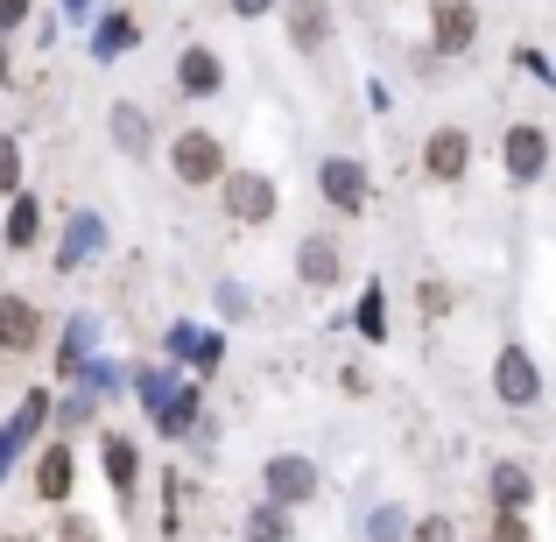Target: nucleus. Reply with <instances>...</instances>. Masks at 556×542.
Listing matches in <instances>:
<instances>
[{
  "label": "nucleus",
  "instance_id": "nucleus-1",
  "mask_svg": "<svg viewBox=\"0 0 556 542\" xmlns=\"http://www.w3.org/2000/svg\"><path fill=\"white\" fill-rule=\"evenodd\" d=\"M169 169H177V184H226L232 163H226V141L212 135V127H177L169 135Z\"/></svg>",
  "mask_w": 556,
  "mask_h": 542
},
{
  "label": "nucleus",
  "instance_id": "nucleus-17",
  "mask_svg": "<svg viewBox=\"0 0 556 542\" xmlns=\"http://www.w3.org/2000/svg\"><path fill=\"white\" fill-rule=\"evenodd\" d=\"M486 493H493V515H521V507L535 501V479H529V465L501 458V465H493V479H486Z\"/></svg>",
  "mask_w": 556,
  "mask_h": 542
},
{
  "label": "nucleus",
  "instance_id": "nucleus-19",
  "mask_svg": "<svg viewBox=\"0 0 556 542\" xmlns=\"http://www.w3.org/2000/svg\"><path fill=\"white\" fill-rule=\"evenodd\" d=\"M359 535H367V542H408V535H416V515H408L402 501H380L374 515L359 521Z\"/></svg>",
  "mask_w": 556,
  "mask_h": 542
},
{
  "label": "nucleus",
  "instance_id": "nucleus-15",
  "mask_svg": "<svg viewBox=\"0 0 556 542\" xmlns=\"http://www.w3.org/2000/svg\"><path fill=\"white\" fill-rule=\"evenodd\" d=\"M42 339V311L28 297H0V353H28Z\"/></svg>",
  "mask_w": 556,
  "mask_h": 542
},
{
  "label": "nucleus",
  "instance_id": "nucleus-13",
  "mask_svg": "<svg viewBox=\"0 0 556 542\" xmlns=\"http://www.w3.org/2000/svg\"><path fill=\"white\" fill-rule=\"evenodd\" d=\"M296 275H303V289H339V282H345L339 240H331V232H311V240L296 247Z\"/></svg>",
  "mask_w": 556,
  "mask_h": 542
},
{
  "label": "nucleus",
  "instance_id": "nucleus-32",
  "mask_svg": "<svg viewBox=\"0 0 556 542\" xmlns=\"http://www.w3.org/2000/svg\"><path fill=\"white\" fill-rule=\"evenodd\" d=\"M56 542H99V521H92V515H64V529H56Z\"/></svg>",
  "mask_w": 556,
  "mask_h": 542
},
{
  "label": "nucleus",
  "instance_id": "nucleus-18",
  "mask_svg": "<svg viewBox=\"0 0 556 542\" xmlns=\"http://www.w3.org/2000/svg\"><path fill=\"white\" fill-rule=\"evenodd\" d=\"M240 535L247 542H296V515H289V507H275V501H261V507H247Z\"/></svg>",
  "mask_w": 556,
  "mask_h": 542
},
{
  "label": "nucleus",
  "instance_id": "nucleus-5",
  "mask_svg": "<svg viewBox=\"0 0 556 542\" xmlns=\"http://www.w3.org/2000/svg\"><path fill=\"white\" fill-rule=\"evenodd\" d=\"M501 169H507V184H543V169H549V135L535 121H515L501 135Z\"/></svg>",
  "mask_w": 556,
  "mask_h": 542
},
{
  "label": "nucleus",
  "instance_id": "nucleus-3",
  "mask_svg": "<svg viewBox=\"0 0 556 542\" xmlns=\"http://www.w3.org/2000/svg\"><path fill=\"white\" fill-rule=\"evenodd\" d=\"M317 190H325V204L345 212V218H359L374 204V177L353 163V155H325V163H317Z\"/></svg>",
  "mask_w": 556,
  "mask_h": 542
},
{
  "label": "nucleus",
  "instance_id": "nucleus-27",
  "mask_svg": "<svg viewBox=\"0 0 556 542\" xmlns=\"http://www.w3.org/2000/svg\"><path fill=\"white\" fill-rule=\"evenodd\" d=\"M212 303H218V317H232V325H240V317H254V289H247V282H218Z\"/></svg>",
  "mask_w": 556,
  "mask_h": 542
},
{
  "label": "nucleus",
  "instance_id": "nucleus-28",
  "mask_svg": "<svg viewBox=\"0 0 556 542\" xmlns=\"http://www.w3.org/2000/svg\"><path fill=\"white\" fill-rule=\"evenodd\" d=\"M416 303H422V317H451V303H458V297H451V282H444V275H430V282L416 289Z\"/></svg>",
  "mask_w": 556,
  "mask_h": 542
},
{
  "label": "nucleus",
  "instance_id": "nucleus-20",
  "mask_svg": "<svg viewBox=\"0 0 556 542\" xmlns=\"http://www.w3.org/2000/svg\"><path fill=\"white\" fill-rule=\"evenodd\" d=\"M177 388H184L177 366H141V374H135V394H141V408H149V416H163V408L177 402Z\"/></svg>",
  "mask_w": 556,
  "mask_h": 542
},
{
  "label": "nucleus",
  "instance_id": "nucleus-12",
  "mask_svg": "<svg viewBox=\"0 0 556 542\" xmlns=\"http://www.w3.org/2000/svg\"><path fill=\"white\" fill-rule=\"evenodd\" d=\"M177 92L184 99H218L226 92V56L204 50V42H190V50L177 56Z\"/></svg>",
  "mask_w": 556,
  "mask_h": 542
},
{
  "label": "nucleus",
  "instance_id": "nucleus-22",
  "mask_svg": "<svg viewBox=\"0 0 556 542\" xmlns=\"http://www.w3.org/2000/svg\"><path fill=\"white\" fill-rule=\"evenodd\" d=\"M135 42H141V22H135V14H127V8H113L106 22H99L92 50H99V56H121V50H135Z\"/></svg>",
  "mask_w": 556,
  "mask_h": 542
},
{
  "label": "nucleus",
  "instance_id": "nucleus-16",
  "mask_svg": "<svg viewBox=\"0 0 556 542\" xmlns=\"http://www.w3.org/2000/svg\"><path fill=\"white\" fill-rule=\"evenodd\" d=\"M169 360L212 374V366L226 360V339H218V331H198V325H169Z\"/></svg>",
  "mask_w": 556,
  "mask_h": 542
},
{
  "label": "nucleus",
  "instance_id": "nucleus-9",
  "mask_svg": "<svg viewBox=\"0 0 556 542\" xmlns=\"http://www.w3.org/2000/svg\"><path fill=\"white\" fill-rule=\"evenodd\" d=\"M465 169H472V135H465V127H437V135L422 141V177L430 184H458Z\"/></svg>",
  "mask_w": 556,
  "mask_h": 542
},
{
  "label": "nucleus",
  "instance_id": "nucleus-8",
  "mask_svg": "<svg viewBox=\"0 0 556 542\" xmlns=\"http://www.w3.org/2000/svg\"><path fill=\"white\" fill-rule=\"evenodd\" d=\"M28 487H36L42 507H64L71 501V487H78V458H71L64 437H50V444L36 451V479H28Z\"/></svg>",
  "mask_w": 556,
  "mask_h": 542
},
{
  "label": "nucleus",
  "instance_id": "nucleus-14",
  "mask_svg": "<svg viewBox=\"0 0 556 542\" xmlns=\"http://www.w3.org/2000/svg\"><path fill=\"white\" fill-rule=\"evenodd\" d=\"M282 22H289V42H296L303 56H317L331 42V0H289Z\"/></svg>",
  "mask_w": 556,
  "mask_h": 542
},
{
  "label": "nucleus",
  "instance_id": "nucleus-21",
  "mask_svg": "<svg viewBox=\"0 0 556 542\" xmlns=\"http://www.w3.org/2000/svg\"><path fill=\"white\" fill-rule=\"evenodd\" d=\"M42 423H50V388H28V394H22V408H14V423H8L14 451H22V444H36V437H42Z\"/></svg>",
  "mask_w": 556,
  "mask_h": 542
},
{
  "label": "nucleus",
  "instance_id": "nucleus-36",
  "mask_svg": "<svg viewBox=\"0 0 556 542\" xmlns=\"http://www.w3.org/2000/svg\"><path fill=\"white\" fill-rule=\"evenodd\" d=\"M85 8H92V0H64V14H85Z\"/></svg>",
  "mask_w": 556,
  "mask_h": 542
},
{
  "label": "nucleus",
  "instance_id": "nucleus-35",
  "mask_svg": "<svg viewBox=\"0 0 556 542\" xmlns=\"http://www.w3.org/2000/svg\"><path fill=\"white\" fill-rule=\"evenodd\" d=\"M22 458V451H14V437H8V423H0V479H8V465Z\"/></svg>",
  "mask_w": 556,
  "mask_h": 542
},
{
  "label": "nucleus",
  "instance_id": "nucleus-26",
  "mask_svg": "<svg viewBox=\"0 0 556 542\" xmlns=\"http://www.w3.org/2000/svg\"><path fill=\"white\" fill-rule=\"evenodd\" d=\"M155 430H163V437H190V430H198V388H177V402L155 416Z\"/></svg>",
  "mask_w": 556,
  "mask_h": 542
},
{
  "label": "nucleus",
  "instance_id": "nucleus-34",
  "mask_svg": "<svg viewBox=\"0 0 556 542\" xmlns=\"http://www.w3.org/2000/svg\"><path fill=\"white\" fill-rule=\"evenodd\" d=\"M28 22V0H0V28H22Z\"/></svg>",
  "mask_w": 556,
  "mask_h": 542
},
{
  "label": "nucleus",
  "instance_id": "nucleus-25",
  "mask_svg": "<svg viewBox=\"0 0 556 542\" xmlns=\"http://www.w3.org/2000/svg\"><path fill=\"white\" fill-rule=\"evenodd\" d=\"M106 127H113V141H121L127 155H149V113H141V106H127V99H121Z\"/></svg>",
  "mask_w": 556,
  "mask_h": 542
},
{
  "label": "nucleus",
  "instance_id": "nucleus-7",
  "mask_svg": "<svg viewBox=\"0 0 556 542\" xmlns=\"http://www.w3.org/2000/svg\"><path fill=\"white\" fill-rule=\"evenodd\" d=\"M479 42V8L472 0H430V50L437 56H465Z\"/></svg>",
  "mask_w": 556,
  "mask_h": 542
},
{
  "label": "nucleus",
  "instance_id": "nucleus-23",
  "mask_svg": "<svg viewBox=\"0 0 556 542\" xmlns=\"http://www.w3.org/2000/svg\"><path fill=\"white\" fill-rule=\"evenodd\" d=\"M353 325H359V339H367V345H380V339H388V289H380V282H367V289H359V311H353Z\"/></svg>",
  "mask_w": 556,
  "mask_h": 542
},
{
  "label": "nucleus",
  "instance_id": "nucleus-33",
  "mask_svg": "<svg viewBox=\"0 0 556 542\" xmlns=\"http://www.w3.org/2000/svg\"><path fill=\"white\" fill-rule=\"evenodd\" d=\"M232 14H240V22H261V14H275V0H226Z\"/></svg>",
  "mask_w": 556,
  "mask_h": 542
},
{
  "label": "nucleus",
  "instance_id": "nucleus-37",
  "mask_svg": "<svg viewBox=\"0 0 556 542\" xmlns=\"http://www.w3.org/2000/svg\"><path fill=\"white\" fill-rule=\"evenodd\" d=\"M0 85H8V42H0Z\"/></svg>",
  "mask_w": 556,
  "mask_h": 542
},
{
  "label": "nucleus",
  "instance_id": "nucleus-2",
  "mask_svg": "<svg viewBox=\"0 0 556 542\" xmlns=\"http://www.w3.org/2000/svg\"><path fill=\"white\" fill-rule=\"evenodd\" d=\"M261 487H268L275 507H289V515H296L303 501H317V493H325V472H317V458H303V451H275V458L261 465Z\"/></svg>",
  "mask_w": 556,
  "mask_h": 542
},
{
  "label": "nucleus",
  "instance_id": "nucleus-11",
  "mask_svg": "<svg viewBox=\"0 0 556 542\" xmlns=\"http://www.w3.org/2000/svg\"><path fill=\"white\" fill-rule=\"evenodd\" d=\"M92 254H106V218L99 212H71L56 232V268H85Z\"/></svg>",
  "mask_w": 556,
  "mask_h": 542
},
{
  "label": "nucleus",
  "instance_id": "nucleus-38",
  "mask_svg": "<svg viewBox=\"0 0 556 542\" xmlns=\"http://www.w3.org/2000/svg\"><path fill=\"white\" fill-rule=\"evenodd\" d=\"M0 542H36V535H14V529H8V535H0Z\"/></svg>",
  "mask_w": 556,
  "mask_h": 542
},
{
  "label": "nucleus",
  "instance_id": "nucleus-31",
  "mask_svg": "<svg viewBox=\"0 0 556 542\" xmlns=\"http://www.w3.org/2000/svg\"><path fill=\"white\" fill-rule=\"evenodd\" d=\"M408 542H458V529H451V515H416V535Z\"/></svg>",
  "mask_w": 556,
  "mask_h": 542
},
{
  "label": "nucleus",
  "instance_id": "nucleus-10",
  "mask_svg": "<svg viewBox=\"0 0 556 542\" xmlns=\"http://www.w3.org/2000/svg\"><path fill=\"white\" fill-rule=\"evenodd\" d=\"M99 472H106V487H113V501H135L141 493V451H135V437H121V430H106L99 437Z\"/></svg>",
  "mask_w": 556,
  "mask_h": 542
},
{
  "label": "nucleus",
  "instance_id": "nucleus-24",
  "mask_svg": "<svg viewBox=\"0 0 556 542\" xmlns=\"http://www.w3.org/2000/svg\"><path fill=\"white\" fill-rule=\"evenodd\" d=\"M36 240H42V204L22 190V198H8V247H36Z\"/></svg>",
  "mask_w": 556,
  "mask_h": 542
},
{
  "label": "nucleus",
  "instance_id": "nucleus-29",
  "mask_svg": "<svg viewBox=\"0 0 556 542\" xmlns=\"http://www.w3.org/2000/svg\"><path fill=\"white\" fill-rule=\"evenodd\" d=\"M0 198H22V149L0 141Z\"/></svg>",
  "mask_w": 556,
  "mask_h": 542
},
{
  "label": "nucleus",
  "instance_id": "nucleus-4",
  "mask_svg": "<svg viewBox=\"0 0 556 542\" xmlns=\"http://www.w3.org/2000/svg\"><path fill=\"white\" fill-rule=\"evenodd\" d=\"M493 394H501L507 408H535L543 402V366H535L529 345H501V360H493Z\"/></svg>",
  "mask_w": 556,
  "mask_h": 542
},
{
  "label": "nucleus",
  "instance_id": "nucleus-6",
  "mask_svg": "<svg viewBox=\"0 0 556 542\" xmlns=\"http://www.w3.org/2000/svg\"><path fill=\"white\" fill-rule=\"evenodd\" d=\"M226 212L240 218V226H268L275 218V204H282V190H275V177H261V169H232L226 184Z\"/></svg>",
  "mask_w": 556,
  "mask_h": 542
},
{
  "label": "nucleus",
  "instance_id": "nucleus-30",
  "mask_svg": "<svg viewBox=\"0 0 556 542\" xmlns=\"http://www.w3.org/2000/svg\"><path fill=\"white\" fill-rule=\"evenodd\" d=\"M486 542H535V529H529V515H493Z\"/></svg>",
  "mask_w": 556,
  "mask_h": 542
}]
</instances>
